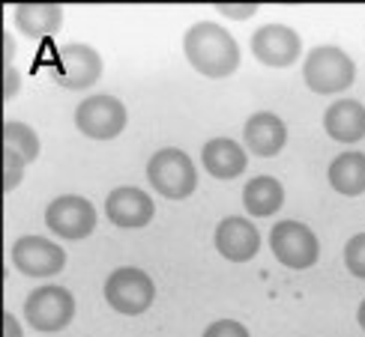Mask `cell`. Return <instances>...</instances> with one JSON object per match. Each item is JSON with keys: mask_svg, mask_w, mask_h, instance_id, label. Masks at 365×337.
<instances>
[{"mask_svg": "<svg viewBox=\"0 0 365 337\" xmlns=\"http://www.w3.org/2000/svg\"><path fill=\"white\" fill-rule=\"evenodd\" d=\"M182 51L195 72L204 78H227L240 66V45L216 21H197L182 39Z\"/></svg>", "mask_w": 365, "mask_h": 337, "instance_id": "6da1fadb", "label": "cell"}, {"mask_svg": "<svg viewBox=\"0 0 365 337\" xmlns=\"http://www.w3.org/2000/svg\"><path fill=\"white\" fill-rule=\"evenodd\" d=\"M302 81H306L312 93L321 96L344 93L356 81V63L336 45H317V48L309 51L306 63H302Z\"/></svg>", "mask_w": 365, "mask_h": 337, "instance_id": "7a4b0ae2", "label": "cell"}, {"mask_svg": "<svg viewBox=\"0 0 365 337\" xmlns=\"http://www.w3.org/2000/svg\"><path fill=\"white\" fill-rule=\"evenodd\" d=\"M147 179L156 188V194L168 197V200H186L197 186L195 164L182 149H159L153 159L147 161Z\"/></svg>", "mask_w": 365, "mask_h": 337, "instance_id": "3957f363", "label": "cell"}, {"mask_svg": "<svg viewBox=\"0 0 365 337\" xmlns=\"http://www.w3.org/2000/svg\"><path fill=\"white\" fill-rule=\"evenodd\" d=\"M153 299H156V284L150 281L147 272L135 266L114 269L108 274V281H105V301L123 316L144 314L153 304Z\"/></svg>", "mask_w": 365, "mask_h": 337, "instance_id": "277c9868", "label": "cell"}, {"mask_svg": "<svg viewBox=\"0 0 365 337\" xmlns=\"http://www.w3.org/2000/svg\"><path fill=\"white\" fill-rule=\"evenodd\" d=\"M72 314H75L72 293L66 287H57V284H45V287L34 289L24 301L27 323L45 334L66 328L72 323Z\"/></svg>", "mask_w": 365, "mask_h": 337, "instance_id": "5b68a950", "label": "cell"}, {"mask_svg": "<svg viewBox=\"0 0 365 337\" xmlns=\"http://www.w3.org/2000/svg\"><path fill=\"white\" fill-rule=\"evenodd\" d=\"M269 248H272V257H276L282 266L297 269V272L314 266L317 257H321L317 236L312 233L306 224H299V221H282V224L272 227Z\"/></svg>", "mask_w": 365, "mask_h": 337, "instance_id": "8992f818", "label": "cell"}, {"mask_svg": "<svg viewBox=\"0 0 365 337\" xmlns=\"http://www.w3.org/2000/svg\"><path fill=\"white\" fill-rule=\"evenodd\" d=\"M75 129L93 141H111L126 129V108L123 102L102 93L90 96L75 108Z\"/></svg>", "mask_w": 365, "mask_h": 337, "instance_id": "52a82bcc", "label": "cell"}, {"mask_svg": "<svg viewBox=\"0 0 365 337\" xmlns=\"http://www.w3.org/2000/svg\"><path fill=\"white\" fill-rule=\"evenodd\" d=\"M12 266L24 278H51L63 272L66 251L45 236H21L12 242Z\"/></svg>", "mask_w": 365, "mask_h": 337, "instance_id": "ba28073f", "label": "cell"}, {"mask_svg": "<svg viewBox=\"0 0 365 337\" xmlns=\"http://www.w3.org/2000/svg\"><path fill=\"white\" fill-rule=\"evenodd\" d=\"M45 224H48L51 233H57L60 239H84L93 233L96 227V209L87 197L78 194H63L54 197L45 209Z\"/></svg>", "mask_w": 365, "mask_h": 337, "instance_id": "9c48e42d", "label": "cell"}, {"mask_svg": "<svg viewBox=\"0 0 365 337\" xmlns=\"http://www.w3.org/2000/svg\"><path fill=\"white\" fill-rule=\"evenodd\" d=\"M249 48H252V57L257 63L272 66V69H284V66H294L299 60L302 39L287 24H264L261 30L252 33Z\"/></svg>", "mask_w": 365, "mask_h": 337, "instance_id": "30bf717a", "label": "cell"}, {"mask_svg": "<svg viewBox=\"0 0 365 337\" xmlns=\"http://www.w3.org/2000/svg\"><path fill=\"white\" fill-rule=\"evenodd\" d=\"M60 72L57 84L66 90H87L102 78V57L96 54V48H90L84 42H69L60 48Z\"/></svg>", "mask_w": 365, "mask_h": 337, "instance_id": "8fae6325", "label": "cell"}, {"mask_svg": "<svg viewBox=\"0 0 365 337\" xmlns=\"http://www.w3.org/2000/svg\"><path fill=\"white\" fill-rule=\"evenodd\" d=\"M153 200H150V194L135 188V186H123V188H114L108 194V200H105V215H108L111 224L117 227H147L153 221Z\"/></svg>", "mask_w": 365, "mask_h": 337, "instance_id": "7c38bea8", "label": "cell"}, {"mask_svg": "<svg viewBox=\"0 0 365 337\" xmlns=\"http://www.w3.org/2000/svg\"><path fill=\"white\" fill-rule=\"evenodd\" d=\"M216 248L231 263H249L261 251V233H257V227L252 221L231 215L216 227Z\"/></svg>", "mask_w": 365, "mask_h": 337, "instance_id": "4fadbf2b", "label": "cell"}, {"mask_svg": "<svg viewBox=\"0 0 365 337\" xmlns=\"http://www.w3.org/2000/svg\"><path fill=\"white\" fill-rule=\"evenodd\" d=\"M242 137H246V146L249 152L261 159H269V156H279L287 144V129L282 117L269 114V111H257L246 119V126H242Z\"/></svg>", "mask_w": 365, "mask_h": 337, "instance_id": "5bb4252c", "label": "cell"}, {"mask_svg": "<svg viewBox=\"0 0 365 337\" xmlns=\"http://www.w3.org/2000/svg\"><path fill=\"white\" fill-rule=\"evenodd\" d=\"M324 129L332 141L339 144H356L365 137V105L356 99H339L332 102L324 114Z\"/></svg>", "mask_w": 365, "mask_h": 337, "instance_id": "9a60e30c", "label": "cell"}, {"mask_svg": "<svg viewBox=\"0 0 365 337\" xmlns=\"http://www.w3.org/2000/svg\"><path fill=\"white\" fill-rule=\"evenodd\" d=\"M201 161H204V171L216 179H234L249 164L242 146L231 141V137H212V141H207L201 149Z\"/></svg>", "mask_w": 365, "mask_h": 337, "instance_id": "2e32d148", "label": "cell"}, {"mask_svg": "<svg viewBox=\"0 0 365 337\" xmlns=\"http://www.w3.org/2000/svg\"><path fill=\"white\" fill-rule=\"evenodd\" d=\"M12 9V21L27 39L54 36L63 27V6L60 4H19Z\"/></svg>", "mask_w": 365, "mask_h": 337, "instance_id": "e0dca14e", "label": "cell"}, {"mask_svg": "<svg viewBox=\"0 0 365 337\" xmlns=\"http://www.w3.org/2000/svg\"><path fill=\"white\" fill-rule=\"evenodd\" d=\"M242 203L246 212L255 218H269L276 215L284 203V188L276 176H252L242 188Z\"/></svg>", "mask_w": 365, "mask_h": 337, "instance_id": "ac0fdd59", "label": "cell"}, {"mask_svg": "<svg viewBox=\"0 0 365 337\" xmlns=\"http://www.w3.org/2000/svg\"><path fill=\"white\" fill-rule=\"evenodd\" d=\"M329 186L344 197L365 194V152H341L327 171Z\"/></svg>", "mask_w": 365, "mask_h": 337, "instance_id": "d6986e66", "label": "cell"}, {"mask_svg": "<svg viewBox=\"0 0 365 337\" xmlns=\"http://www.w3.org/2000/svg\"><path fill=\"white\" fill-rule=\"evenodd\" d=\"M4 146L6 149H15L24 161H36L39 159V149H42L36 132L30 129V126H24V122H19V119H6L4 122Z\"/></svg>", "mask_w": 365, "mask_h": 337, "instance_id": "ffe728a7", "label": "cell"}, {"mask_svg": "<svg viewBox=\"0 0 365 337\" xmlns=\"http://www.w3.org/2000/svg\"><path fill=\"white\" fill-rule=\"evenodd\" d=\"M344 266L354 278L365 281V233H356L344 248Z\"/></svg>", "mask_w": 365, "mask_h": 337, "instance_id": "44dd1931", "label": "cell"}, {"mask_svg": "<svg viewBox=\"0 0 365 337\" xmlns=\"http://www.w3.org/2000/svg\"><path fill=\"white\" fill-rule=\"evenodd\" d=\"M24 159L19 156L15 149H6L4 146V191L12 194V188H19V182L24 176Z\"/></svg>", "mask_w": 365, "mask_h": 337, "instance_id": "7402d4cb", "label": "cell"}, {"mask_svg": "<svg viewBox=\"0 0 365 337\" xmlns=\"http://www.w3.org/2000/svg\"><path fill=\"white\" fill-rule=\"evenodd\" d=\"M204 337H252V334L237 319H216V323H210L204 328Z\"/></svg>", "mask_w": 365, "mask_h": 337, "instance_id": "603a6c76", "label": "cell"}, {"mask_svg": "<svg viewBox=\"0 0 365 337\" xmlns=\"http://www.w3.org/2000/svg\"><path fill=\"white\" fill-rule=\"evenodd\" d=\"M225 18H231V21H246V18H252V15L261 9L257 4H219L216 6Z\"/></svg>", "mask_w": 365, "mask_h": 337, "instance_id": "cb8c5ba5", "label": "cell"}, {"mask_svg": "<svg viewBox=\"0 0 365 337\" xmlns=\"http://www.w3.org/2000/svg\"><path fill=\"white\" fill-rule=\"evenodd\" d=\"M4 102H12L15 96H19V90H21V75L19 72H15L12 66H6L4 69Z\"/></svg>", "mask_w": 365, "mask_h": 337, "instance_id": "d4e9b609", "label": "cell"}, {"mask_svg": "<svg viewBox=\"0 0 365 337\" xmlns=\"http://www.w3.org/2000/svg\"><path fill=\"white\" fill-rule=\"evenodd\" d=\"M4 337H24L19 319L12 316V311H4Z\"/></svg>", "mask_w": 365, "mask_h": 337, "instance_id": "484cf974", "label": "cell"}, {"mask_svg": "<svg viewBox=\"0 0 365 337\" xmlns=\"http://www.w3.org/2000/svg\"><path fill=\"white\" fill-rule=\"evenodd\" d=\"M4 42H6V66H12V54H15V42L9 33H4Z\"/></svg>", "mask_w": 365, "mask_h": 337, "instance_id": "4316f807", "label": "cell"}, {"mask_svg": "<svg viewBox=\"0 0 365 337\" xmlns=\"http://www.w3.org/2000/svg\"><path fill=\"white\" fill-rule=\"evenodd\" d=\"M356 319H359V328L365 331V301L359 304V314H356Z\"/></svg>", "mask_w": 365, "mask_h": 337, "instance_id": "83f0119b", "label": "cell"}]
</instances>
